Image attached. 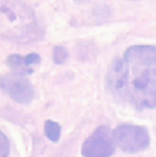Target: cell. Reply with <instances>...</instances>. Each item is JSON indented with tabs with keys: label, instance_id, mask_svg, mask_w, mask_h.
<instances>
[{
	"label": "cell",
	"instance_id": "1",
	"mask_svg": "<svg viewBox=\"0 0 156 157\" xmlns=\"http://www.w3.org/2000/svg\"><path fill=\"white\" fill-rule=\"evenodd\" d=\"M114 98L137 109L156 107V47L133 46L114 60L108 74Z\"/></svg>",
	"mask_w": 156,
	"mask_h": 157
},
{
	"label": "cell",
	"instance_id": "2",
	"mask_svg": "<svg viewBox=\"0 0 156 157\" xmlns=\"http://www.w3.org/2000/svg\"><path fill=\"white\" fill-rule=\"evenodd\" d=\"M36 15L22 0H0V38L17 43L40 39Z\"/></svg>",
	"mask_w": 156,
	"mask_h": 157
},
{
	"label": "cell",
	"instance_id": "3",
	"mask_svg": "<svg viewBox=\"0 0 156 157\" xmlns=\"http://www.w3.org/2000/svg\"><path fill=\"white\" fill-rule=\"evenodd\" d=\"M112 138L118 148L127 153H136L149 146L150 137L146 128L138 125L121 124L112 131Z\"/></svg>",
	"mask_w": 156,
	"mask_h": 157
},
{
	"label": "cell",
	"instance_id": "4",
	"mask_svg": "<svg viewBox=\"0 0 156 157\" xmlns=\"http://www.w3.org/2000/svg\"><path fill=\"white\" fill-rule=\"evenodd\" d=\"M112 133L108 126H100L86 139L82 147L84 157H109L114 151Z\"/></svg>",
	"mask_w": 156,
	"mask_h": 157
},
{
	"label": "cell",
	"instance_id": "5",
	"mask_svg": "<svg viewBox=\"0 0 156 157\" xmlns=\"http://www.w3.org/2000/svg\"><path fill=\"white\" fill-rule=\"evenodd\" d=\"M0 88L12 100L19 104L27 105L34 98V89L32 85L23 76L14 73L0 78Z\"/></svg>",
	"mask_w": 156,
	"mask_h": 157
},
{
	"label": "cell",
	"instance_id": "6",
	"mask_svg": "<svg viewBox=\"0 0 156 157\" xmlns=\"http://www.w3.org/2000/svg\"><path fill=\"white\" fill-rule=\"evenodd\" d=\"M6 63L12 69L13 73L17 74V75L24 76L26 74H31L33 72V70L26 65L25 59L22 58L21 56L16 55V54L8 56Z\"/></svg>",
	"mask_w": 156,
	"mask_h": 157
},
{
	"label": "cell",
	"instance_id": "7",
	"mask_svg": "<svg viewBox=\"0 0 156 157\" xmlns=\"http://www.w3.org/2000/svg\"><path fill=\"white\" fill-rule=\"evenodd\" d=\"M44 129H45V133H46L49 139L54 142L58 141L61 135V126L58 123L52 121H47L45 122Z\"/></svg>",
	"mask_w": 156,
	"mask_h": 157
},
{
	"label": "cell",
	"instance_id": "8",
	"mask_svg": "<svg viewBox=\"0 0 156 157\" xmlns=\"http://www.w3.org/2000/svg\"><path fill=\"white\" fill-rule=\"evenodd\" d=\"M68 58V52L65 48L57 46L54 49V53H53V59L56 64H63L64 62L67 60Z\"/></svg>",
	"mask_w": 156,
	"mask_h": 157
},
{
	"label": "cell",
	"instance_id": "9",
	"mask_svg": "<svg viewBox=\"0 0 156 157\" xmlns=\"http://www.w3.org/2000/svg\"><path fill=\"white\" fill-rule=\"evenodd\" d=\"M9 150V141H8L6 135L0 131V157H8Z\"/></svg>",
	"mask_w": 156,
	"mask_h": 157
},
{
	"label": "cell",
	"instance_id": "10",
	"mask_svg": "<svg viewBox=\"0 0 156 157\" xmlns=\"http://www.w3.org/2000/svg\"><path fill=\"white\" fill-rule=\"evenodd\" d=\"M25 63L26 65L28 66V67H31V66L33 65H38L40 63V56L38 55V54H34V53H32V54H29V55H27L25 58Z\"/></svg>",
	"mask_w": 156,
	"mask_h": 157
},
{
	"label": "cell",
	"instance_id": "11",
	"mask_svg": "<svg viewBox=\"0 0 156 157\" xmlns=\"http://www.w3.org/2000/svg\"><path fill=\"white\" fill-rule=\"evenodd\" d=\"M76 2H79V3H83V2H86L88 1V0H75Z\"/></svg>",
	"mask_w": 156,
	"mask_h": 157
}]
</instances>
